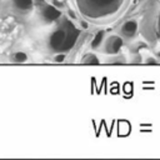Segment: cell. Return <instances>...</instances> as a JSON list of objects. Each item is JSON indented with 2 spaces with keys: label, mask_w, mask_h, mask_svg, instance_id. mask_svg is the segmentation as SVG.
Here are the masks:
<instances>
[{
  "label": "cell",
  "mask_w": 160,
  "mask_h": 160,
  "mask_svg": "<svg viewBox=\"0 0 160 160\" xmlns=\"http://www.w3.org/2000/svg\"><path fill=\"white\" fill-rule=\"evenodd\" d=\"M124 40L118 35H110L104 42V51L109 55H115L122 48Z\"/></svg>",
  "instance_id": "1"
},
{
  "label": "cell",
  "mask_w": 160,
  "mask_h": 160,
  "mask_svg": "<svg viewBox=\"0 0 160 160\" xmlns=\"http://www.w3.org/2000/svg\"><path fill=\"white\" fill-rule=\"evenodd\" d=\"M34 1H36L38 4H44V1H45V0H34Z\"/></svg>",
  "instance_id": "13"
},
{
  "label": "cell",
  "mask_w": 160,
  "mask_h": 160,
  "mask_svg": "<svg viewBox=\"0 0 160 160\" xmlns=\"http://www.w3.org/2000/svg\"><path fill=\"white\" fill-rule=\"evenodd\" d=\"M138 28H139L138 21L134 20V19H131V20L125 21V22L121 25V28H120V32H121V35H122L124 38H126V39H131V38H134V36L136 35V32H138Z\"/></svg>",
  "instance_id": "3"
},
{
  "label": "cell",
  "mask_w": 160,
  "mask_h": 160,
  "mask_svg": "<svg viewBox=\"0 0 160 160\" xmlns=\"http://www.w3.org/2000/svg\"><path fill=\"white\" fill-rule=\"evenodd\" d=\"M14 6L19 10V11H22V12H28L32 9V5H34V0H11Z\"/></svg>",
  "instance_id": "5"
},
{
  "label": "cell",
  "mask_w": 160,
  "mask_h": 160,
  "mask_svg": "<svg viewBox=\"0 0 160 160\" xmlns=\"http://www.w3.org/2000/svg\"><path fill=\"white\" fill-rule=\"evenodd\" d=\"M104 36H105V31H104V30L98 31V32L95 34L94 39L91 40V48H92V49H98V48L102 44V41H104Z\"/></svg>",
  "instance_id": "6"
},
{
  "label": "cell",
  "mask_w": 160,
  "mask_h": 160,
  "mask_svg": "<svg viewBox=\"0 0 160 160\" xmlns=\"http://www.w3.org/2000/svg\"><path fill=\"white\" fill-rule=\"evenodd\" d=\"M54 5L56 6V8H62V2H59V1H56V0H54Z\"/></svg>",
  "instance_id": "11"
},
{
  "label": "cell",
  "mask_w": 160,
  "mask_h": 160,
  "mask_svg": "<svg viewBox=\"0 0 160 160\" xmlns=\"http://www.w3.org/2000/svg\"><path fill=\"white\" fill-rule=\"evenodd\" d=\"M64 59H65V55H64V54H61V55H56L54 60H55L56 62H61V61H64Z\"/></svg>",
  "instance_id": "10"
},
{
  "label": "cell",
  "mask_w": 160,
  "mask_h": 160,
  "mask_svg": "<svg viewBox=\"0 0 160 160\" xmlns=\"http://www.w3.org/2000/svg\"><path fill=\"white\" fill-rule=\"evenodd\" d=\"M145 62H146V64H150V65H156V64H158V61H156L155 58H148Z\"/></svg>",
  "instance_id": "9"
},
{
  "label": "cell",
  "mask_w": 160,
  "mask_h": 160,
  "mask_svg": "<svg viewBox=\"0 0 160 160\" xmlns=\"http://www.w3.org/2000/svg\"><path fill=\"white\" fill-rule=\"evenodd\" d=\"M12 60L15 62H25L28 60V55L22 51H18V52L12 54Z\"/></svg>",
  "instance_id": "7"
},
{
  "label": "cell",
  "mask_w": 160,
  "mask_h": 160,
  "mask_svg": "<svg viewBox=\"0 0 160 160\" xmlns=\"http://www.w3.org/2000/svg\"><path fill=\"white\" fill-rule=\"evenodd\" d=\"M41 16L46 21H55L61 16V10L55 5H46L41 10Z\"/></svg>",
  "instance_id": "4"
},
{
  "label": "cell",
  "mask_w": 160,
  "mask_h": 160,
  "mask_svg": "<svg viewBox=\"0 0 160 160\" xmlns=\"http://www.w3.org/2000/svg\"><path fill=\"white\" fill-rule=\"evenodd\" d=\"M68 14H69V15H70L71 18H75V14H74V12H72L71 10H69V11H68Z\"/></svg>",
  "instance_id": "12"
},
{
  "label": "cell",
  "mask_w": 160,
  "mask_h": 160,
  "mask_svg": "<svg viewBox=\"0 0 160 160\" xmlns=\"http://www.w3.org/2000/svg\"><path fill=\"white\" fill-rule=\"evenodd\" d=\"M82 62L84 64H99V59L94 55V54H86L84 58H82Z\"/></svg>",
  "instance_id": "8"
},
{
  "label": "cell",
  "mask_w": 160,
  "mask_h": 160,
  "mask_svg": "<svg viewBox=\"0 0 160 160\" xmlns=\"http://www.w3.org/2000/svg\"><path fill=\"white\" fill-rule=\"evenodd\" d=\"M66 41V32L62 29L55 30L49 38V45L54 50H60Z\"/></svg>",
  "instance_id": "2"
}]
</instances>
